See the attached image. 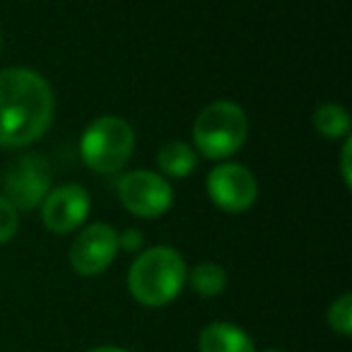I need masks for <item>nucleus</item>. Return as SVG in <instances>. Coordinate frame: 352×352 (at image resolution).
<instances>
[{
    "instance_id": "423d86ee",
    "label": "nucleus",
    "mask_w": 352,
    "mask_h": 352,
    "mask_svg": "<svg viewBox=\"0 0 352 352\" xmlns=\"http://www.w3.org/2000/svg\"><path fill=\"white\" fill-rule=\"evenodd\" d=\"M118 201L131 215L152 220L169 210L174 203V191L162 174L150 169H135L128 171L118 182Z\"/></svg>"
},
{
    "instance_id": "6e6552de",
    "label": "nucleus",
    "mask_w": 352,
    "mask_h": 352,
    "mask_svg": "<svg viewBox=\"0 0 352 352\" xmlns=\"http://www.w3.org/2000/svg\"><path fill=\"white\" fill-rule=\"evenodd\" d=\"M118 254V232L111 225H89L70 246V265L82 278L102 275Z\"/></svg>"
},
{
    "instance_id": "9b49d317",
    "label": "nucleus",
    "mask_w": 352,
    "mask_h": 352,
    "mask_svg": "<svg viewBox=\"0 0 352 352\" xmlns=\"http://www.w3.org/2000/svg\"><path fill=\"white\" fill-rule=\"evenodd\" d=\"M157 164H160L162 174L174 176V179H186L193 174L198 164V155L188 142L171 140L160 147L157 152Z\"/></svg>"
},
{
    "instance_id": "f03ea898",
    "label": "nucleus",
    "mask_w": 352,
    "mask_h": 352,
    "mask_svg": "<svg viewBox=\"0 0 352 352\" xmlns=\"http://www.w3.org/2000/svg\"><path fill=\"white\" fill-rule=\"evenodd\" d=\"M186 261L171 246H152L140 251L128 270V289L138 304L160 309L174 302L186 285Z\"/></svg>"
},
{
    "instance_id": "dca6fc26",
    "label": "nucleus",
    "mask_w": 352,
    "mask_h": 352,
    "mask_svg": "<svg viewBox=\"0 0 352 352\" xmlns=\"http://www.w3.org/2000/svg\"><path fill=\"white\" fill-rule=\"evenodd\" d=\"M118 249L140 251L142 249V234L138 230H126L123 234H118Z\"/></svg>"
},
{
    "instance_id": "f3484780",
    "label": "nucleus",
    "mask_w": 352,
    "mask_h": 352,
    "mask_svg": "<svg viewBox=\"0 0 352 352\" xmlns=\"http://www.w3.org/2000/svg\"><path fill=\"white\" fill-rule=\"evenodd\" d=\"M350 150H352V140L345 138V145H342V179H345V186H350Z\"/></svg>"
},
{
    "instance_id": "f257e3e1",
    "label": "nucleus",
    "mask_w": 352,
    "mask_h": 352,
    "mask_svg": "<svg viewBox=\"0 0 352 352\" xmlns=\"http://www.w3.org/2000/svg\"><path fill=\"white\" fill-rule=\"evenodd\" d=\"M54 89L32 68L0 70V147L36 142L54 121Z\"/></svg>"
},
{
    "instance_id": "7ed1b4c3",
    "label": "nucleus",
    "mask_w": 352,
    "mask_h": 352,
    "mask_svg": "<svg viewBox=\"0 0 352 352\" xmlns=\"http://www.w3.org/2000/svg\"><path fill=\"white\" fill-rule=\"evenodd\" d=\"M249 135V118L234 102H212L198 113L193 123L196 150L208 160L232 157Z\"/></svg>"
},
{
    "instance_id": "2eb2a0df",
    "label": "nucleus",
    "mask_w": 352,
    "mask_h": 352,
    "mask_svg": "<svg viewBox=\"0 0 352 352\" xmlns=\"http://www.w3.org/2000/svg\"><path fill=\"white\" fill-rule=\"evenodd\" d=\"M20 230V215L17 210L0 196V244H8Z\"/></svg>"
},
{
    "instance_id": "4468645a",
    "label": "nucleus",
    "mask_w": 352,
    "mask_h": 352,
    "mask_svg": "<svg viewBox=\"0 0 352 352\" xmlns=\"http://www.w3.org/2000/svg\"><path fill=\"white\" fill-rule=\"evenodd\" d=\"M326 321L338 336L350 338V333H352V294H347V292L340 294V297L328 307Z\"/></svg>"
},
{
    "instance_id": "aec40b11",
    "label": "nucleus",
    "mask_w": 352,
    "mask_h": 352,
    "mask_svg": "<svg viewBox=\"0 0 352 352\" xmlns=\"http://www.w3.org/2000/svg\"><path fill=\"white\" fill-rule=\"evenodd\" d=\"M0 51H3V36H0Z\"/></svg>"
},
{
    "instance_id": "0eeeda50",
    "label": "nucleus",
    "mask_w": 352,
    "mask_h": 352,
    "mask_svg": "<svg viewBox=\"0 0 352 352\" xmlns=\"http://www.w3.org/2000/svg\"><path fill=\"white\" fill-rule=\"evenodd\" d=\"M208 196L220 210L244 212L258 198V182L244 164L225 162L208 176Z\"/></svg>"
},
{
    "instance_id": "20e7f679",
    "label": "nucleus",
    "mask_w": 352,
    "mask_h": 352,
    "mask_svg": "<svg viewBox=\"0 0 352 352\" xmlns=\"http://www.w3.org/2000/svg\"><path fill=\"white\" fill-rule=\"evenodd\" d=\"M135 150V133L118 116H99L87 126L80 140L85 164L97 174L123 169Z\"/></svg>"
},
{
    "instance_id": "9d476101",
    "label": "nucleus",
    "mask_w": 352,
    "mask_h": 352,
    "mask_svg": "<svg viewBox=\"0 0 352 352\" xmlns=\"http://www.w3.org/2000/svg\"><path fill=\"white\" fill-rule=\"evenodd\" d=\"M198 352H256V345L236 323L212 321L198 336Z\"/></svg>"
},
{
    "instance_id": "a211bd4d",
    "label": "nucleus",
    "mask_w": 352,
    "mask_h": 352,
    "mask_svg": "<svg viewBox=\"0 0 352 352\" xmlns=\"http://www.w3.org/2000/svg\"><path fill=\"white\" fill-rule=\"evenodd\" d=\"M87 352H128V350L116 347V345H99V347H92V350H87Z\"/></svg>"
},
{
    "instance_id": "ddd939ff",
    "label": "nucleus",
    "mask_w": 352,
    "mask_h": 352,
    "mask_svg": "<svg viewBox=\"0 0 352 352\" xmlns=\"http://www.w3.org/2000/svg\"><path fill=\"white\" fill-rule=\"evenodd\" d=\"M314 126L321 133L323 138H347L350 133V113L342 104H321V107L314 111Z\"/></svg>"
},
{
    "instance_id": "39448f33",
    "label": "nucleus",
    "mask_w": 352,
    "mask_h": 352,
    "mask_svg": "<svg viewBox=\"0 0 352 352\" xmlns=\"http://www.w3.org/2000/svg\"><path fill=\"white\" fill-rule=\"evenodd\" d=\"M51 191V166L39 155H22L3 174V198L15 210H34Z\"/></svg>"
},
{
    "instance_id": "f8f14e48",
    "label": "nucleus",
    "mask_w": 352,
    "mask_h": 352,
    "mask_svg": "<svg viewBox=\"0 0 352 352\" xmlns=\"http://www.w3.org/2000/svg\"><path fill=\"white\" fill-rule=\"evenodd\" d=\"M186 283L191 285V289L201 297L210 299L217 294L225 292L227 287V273L220 263H212V261H203V263L193 265L186 273Z\"/></svg>"
},
{
    "instance_id": "1a4fd4ad",
    "label": "nucleus",
    "mask_w": 352,
    "mask_h": 352,
    "mask_svg": "<svg viewBox=\"0 0 352 352\" xmlns=\"http://www.w3.org/2000/svg\"><path fill=\"white\" fill-rule=\"evenodd\" d=\"M89 206V193L80 184H63L41 201V222L54 234H70L87 220Z\"/></svg>"
},
{
    "instance_id": "6ab92c4d",
    "label": "nucleus",
    "mask_w": 352,
    "mask_h": 352,
    "mask_svg": "<svg viewBox=\"0 0 352 352\" xmlns=\"http://www.w3.org/2000/svg\"><path fill=\"white\" fill-rule=\"evenodd\" d=\"M263 352H283V350H273V347H270V350H263Z\"/></svg>"
}]
</instances>
